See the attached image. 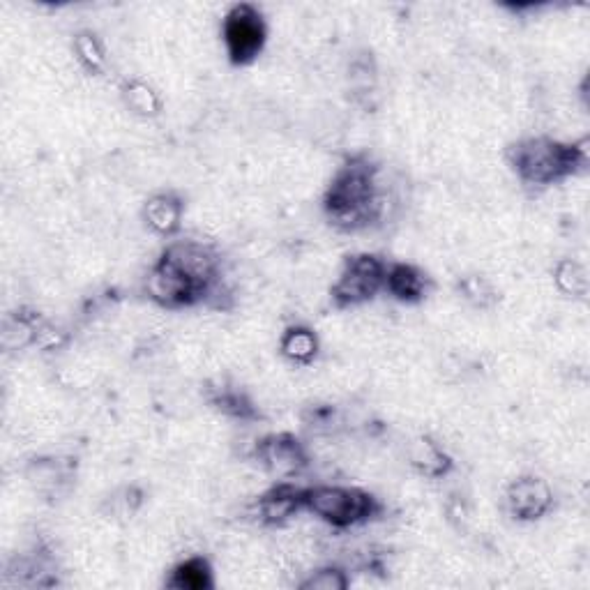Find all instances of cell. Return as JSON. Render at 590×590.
<instances>
[{"instance_id": "6da1fadb", "label": "cell", "mask_w": 590, "mask_h": 590, "mask_svg": "<svg viewBox=\"0 0 590 590\" xmlns=\"http://www.w3.org/2000/svg\"><path fill=\"white\" fill-rule=\"evenodd\" d=\"M325 208L332 222L342 229H358L376 215L378 199L374 189V171L362 162L346 164L332 180Z\"/></svg>"}, {"instance_id": "7a4b0ae2", "label": "cell", "mask_w": 590, "mask_h": 590, "mask_svg": "<svg viewBox=\"0 0 590 590\" xmlns=\"http://www.w3.org/2000/svg\"><path fill=\"white\" fill-rule=\"evenodd\" d=\"M584 157L574 146H563L551 139H528L512 148V166L521 180L533 185H549L581 166Z\"/></svg>"}, {"instance_id": "3957f363", "label": "cell", "mask_w": 590, "mask_h": 590, "mask_svg": "<svg viewBox=\"0 0 590 590\" xmlns=\"http://www.w3.org/2000/svg\"><path fill=\"white\" fill-rule=\"evenodd\" d=\"M305 508L337 528L355 526L376 512L374 498L358 489L314 487L305 489Z\"/></svg>"}, {"instance_id": "277c9868", "label": "cell", "mask_w": 590, "mask_h": 590, "mask_svg": "<svg viewBox=\"0 0 590 590\" xmlns=\"http://www.w3.org/2000/svg\"><path fill=\"white\" fill-rule=\"evenodd\" d=\"M224 42L231 63H252L266 44V24H263L261 12L252 5L233 7L224 21Z\"/></svg>"}, {"instance_id": "5b68a950", "label": "cell", "mask_w": 590, "mask_h": 590, "mask_svg": "<svg viewBox=\"0 0 590 590\" xmlns=\"http://www.w3.org/2000/svg\"><path fill=\"white\" fill-rule=\"evenodd\" d=\"M385 275H388V266H385L383 261H378L376 256H351V259L346 261L342 277H339L335 289H332V298H335L339 307L365 302L369 298H374V295L383 289Z\"/></svg>"}, {"instance_id": "8992f818", "label": "cell", "mask_w": 590, "mask_h": 590, "mask_svg": "<svg viewBox=\"0 0 590 590\" xmlns=\"http://www.w3.org/2000/svg\"><path fill=\"white\" fill-rule=\"evenodd\" d=\"M508 505L517 519H540L551 505V491L537 478L517 480L508 491Z\"/></svg>"}, {"instance_id": "52a82bcc", "label": "cell", "mask_w": 590, "mask_h": 590, "mask_svg": "<svg viewBox=\"0 0 590 590\" xmlns=\"http://www.w3.org/2000/svg\"><path fill=\"white\" fill-rule=\"evenodd\" d=\"M259 457L270 471H275L279 475L298 473L300 468L307 464V457L305 452H302L300 443L286 434L266 438L259 448Z\"/></svg>"}, {"instance_id": "ba28073f", "label": "cell", "mask_w": 590, "mask_h": 590, "mask_svg": "<svg viewBox=\"0 0 590 590\" xmlns=\"http://www.w3.org/2000/svg\"><path fill=\"white\" fill-rule=\"evenodd\" d=\"M300 508H305V489L291 487V484H277L275 489L263 496L259 505L261 517L268 524H282V521L291 519Z\"/></svg>"}, {"instance_id": "9c48e42d", "label": "cell", "mask_w": 590, "mask_h": 590, "mask_svg": "<svg viewBox=\"0 0 590 590\" xmlns=\"http://www.w3.org/2000/svg\"><path fill=\"white\" fill-rule=\"evenodd\" d=\"M385 289L404 302L420 300L422 295H425V275H422L418 268L397 263V266L388 268V275H385Z\"/></svg>"}, {"instance_id": "30bf717a", "label": "cell", "mask_w": 590, "mask_h": 590, "mask_svg": "<svg viewBox=\"0 0 590 590\" xmlns=\"http://www.w3.org/2000/svg\"><path fill=\"white\" fill-rule=\"evenodd\" d=\"M171 588L180 590H203L213 586V570L206 558H187L185 563H180L176 570H173V577L169 581Z\"/></svg>"}, {"instance_id": "8fae6325", "label": "cell", "mask_w": 590, "mask_h": 590, "mask_svg": "<svg viewBox=\"0 0 590 590\" xmlns=\"http://www.w3.org/2000/svg\"><path fill=\"white\" fill-rule=\"evenodd\" d=\"M146 219L155 231L171 233L178 229L180 224V206L178 201L169 199V196H157L146 206Z\"/></svg>"}, {"instance_id": "7c38bea8", "label": "cell", "mask_w": 590, "mask_h": 590, "mask_svg": "<svg viewBox=\"0 0 590 590\" xmlns=\"http://www.w3.org/2000/svg\"><path fill=\"white\" fill-rule=\"evenodd\" d=\"M413 464L425 475H441L448 468V459H445L443 452L434 443L418 441L413 452Z\"/></svg>"}, {"instance_id": "4fadbf2b", "label": "cell", "mask_w": 590, "mask_h": 590, "mask_svg": "<svg viewBox=\"0 0 590 590\" xmlns=\"http://www.w3.org/2000/svg\"><path fill=\"white\" fill-rule=\"evenodd\" d=\"M282 349L286 355H289V358L307 362L316 353V339L309 330L293 328V330L286 332Z\"/></svg>"}, {"instance_id": "5bb4252c", "label": "cell", "mask_w": 590, "mask_h": 590, "mask_svg": "<svg viewBox=\"0 0 590 590\" xmlns=\"http://www.w3.org/2000/svg\"><path fill=\"white\" fill-rule=\"evenodd\" d=\"M558 284H565V291L567 293H584L586 291V277H584V270L579 266H574V263H563L561 268H558Z\"/></svg>"}, {"instance_id": "9a60e30c", "label": "cell", "mask_w": 590, "mask_h": 590, "mask_svg": "<svg viewBox=\"0 0 590 590\" xmlns=\"http://www.w3.org/2000/svg\"><path fill=\"white\" fill-rule=\"evenodd\" d=\"M302 588H314V590H342L346 588V577L337 570H323L316 572L312 579L305 581Z\"/></svg>"}, {"instance_id": "2e32d148", "label": "cell", "mask_w": 590, "mask_h": 590, "mask_svg": "<svg viewBox=\"0 0 590 590\" xmlns=\"http://www.w3.org/2000/svg\"><path fill=\"white\" fill-rule=\"evenodd\" d=\"M77 49H79V54H81V60L88 67H97V65L102 63V54L95 49V40H93V37H88V35L81 37L79 44H77Z\"/></svg>"}]
</instances>
